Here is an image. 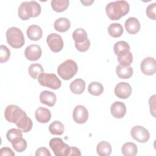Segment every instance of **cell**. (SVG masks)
Instances as JSON below:
<instances>
[{"instance_id": "21", "label": "cell", "mask_w": 156, "mask_h": 156, "mask_svg": "<svg viewBox=\"0 0 156 156\" xmlns=\"http://www.w3.org/2000/svg\"><path fill=\"white\" fill-rule=\"evenodd\" d=\"M54 26L57 31L59 32H65L70 28L71 23L68 18L62 17L55 21Z\"/></svg>"}, {"instance_id": "16", "label": "cell", "mask_w": 156, "mask_h": 156, "mask_svg": "<svg viewBox=\"0 0 156 156\" xmlns=\"http://www.w3.org/2000/svg\"><path fill=\"white\" fill-rule=\"evenodd\" d=\"M125 29L128 33L132 35L136 34L140 31V23L135 17H130L125 21Z\"/></svg>"}, {"instance_id": "35", "label": "cell", "mask_w": 156, "mask_h": 156, "mask_svg": "<svg viewBox=\"0 0 156 156\" xmlns=\"http://www.w3.org/2000/svg\"><path fill=\"white\" fill-rule=\"evenodd\" d=\"M155 9H156V3L154 2L149 4L146 10L147 16L151 20H155Z\"/></svg>"}, {"instance_id": "30", "label": "cell", "mask_w": 156, "mask_h": 156, "mask_svg": "<svg viewBox=\"0 0 156 156\" xmlns=\"http://www.w3.org/2000/svg\"><path fill=\"white\" fill-rule=\"evenodd\" d=\"M88 92L95 96L101 95L104 91L103 85L98 82H93L90 83L88 87Z\"/></svg>"}, {"instance_id": "34", "label": "cell", "mask_w": 156, "mask_h": 156, "mask_svg": "<svg viewBox=\"0 0 156 156\" xmlns=\"http://www.w3.org/2000/svg\"><path fill=\"white\" fill-rule=\"evenodd\" d=\"M12 145L15 151L18 152H22L26 150L27 147V142L23 138H22L18 141L12 143Z\"/></svg>"}, {"instance_id": "33", "label": "cell", "mask_w": 156, "mask_h": 156, "mask_svg": "<svg viewBox=\"0 0 156 156\" xmlns=\"http://www.w3.org/2000/svg\"><path fill=\"white\" fill-rule=\"evenodd\" d=\"M10 56L9 49L5 45L0 46V62L4 63L9 60Z\"/></svg>"}, {"instance_id": "9", "label": "cell", "mask_w": 156, "mask_h": 156, "mask_svg": "<svg viewBox=\"0 0 156 156\" xmlns=\"http://www.w3.org/2000/svg\"><path fill=\"white\" fill-rule=\"evenodd\" d=\"M46 42L50 49L54 52H58L63 48V41L62 37L55 33L49 34L46 38Z\"/></svg>"}, {"instance_id": "20", "label": "cell", "mask_w": 156, "mask_h": 156, "mask_svg": "<svg viewBox=\"0 0 156 156\" xmlns=\"http://www.w3.org/2000/svg\"><path fill=\"white\" fill-rule=\"evenodd\" d=\"M113 51L115 55L119 57L130 52V46L126 41H119L115 44Z\"/></svg>"}, {"instance_id": "6", "label": "cell", "mask_w": 156, "mask_h": 156, "mask_svg": "<svg viewBox=\"0 0 156 156\" xmlns=\"http://www.w3.org/2000/svg\"><path fill=\"white\" fill-rule=\"evenodd\" d=\"M73 38L75 41V46L80 52L87 51L90 46V41L88 38L87 32L82 28L76 29L73 33Z\"/></svg>"}, {"instance_id": "11", "label": "cell", "mask_w": 156, "mask_h": 156, "mask_svg": "<svg viewBox=\"0 0 156 156\" xmlns=\"http://www.w3.org/2000/svg\"><path fill=\"white\" fill-rule=\"evenodd\" d=\"M155 60L154 58L151 57H147L144 58L140 65V68L141 72L147 76H151L155 73Z\"/></svg>"}, {"instance_id": "2", "label": "cell", "mask_w": 156, "mask_h": 156, "mask_svg": "<svg viewBox=\"0 0 156 156\" xmlns=\"http://www.w3.org/2000/svg\"><path fill=\"white\" fill-rule=\"evenodd\" d=\"M129 4L126 1L110 2L105 7V12L111 20H118L129 12Z\"/></svg>"}, {"instance_id": "5", "label": "cell", "mask_w": 156, "mask_h": 156, "mask_svg": "<svg viewBox=\"0 0 156 156\" xmlns=\"http://www.w3.org/2000/svg\"><path fill=\"white\" fill-rule=\"evenodd\" d=\"M77 69V63L74 60L68 59L58 66L57 73L62 79L68 80L76 74Z\"/></svg>"}, {"instance_id": "13", "label": "cell", "mask_w": 156, "mask_h": 156, "mask_svg": "<svg viewBox=\"0 0 156 156\" xmlns=\"http://www.w3.org/2000/svg\"><path fill=\"white\" fill-rule=\"evenodd\" d=\"M132 87L127 82H119L115 88V95L120 99H127L132 93Z\"/></svg>"}, {"instance_id": "23", "label": "cell", "mask_w": 156, "mask_h": 156, "mask_svg": "<svg viewBox=\"0 0 156 156\" xmlns=\"http://www.w3.org/2000/svg\"><path fill=\"white\" fill-rule=\"evenodd\" d=\"M116 73L120 79H129L133 75V69L132 66H122L118 65L116 68Z\"/></svg>"}, {"instance_id": "17", "label": "cell", "mask_w": 156, "mask_h": 156, "mask_svg": "<svg viewBox=\"0 0 156 156\" xmlns=\"http://www.w3.org/2000/svg\"><path fill=\"white\" fill-rule=\"evenodd\" d=\"M56 96L55 94L49 91L44 90L40 94V102L49 107H52L55 105L56 102Z\"/></svg>"}, {"instance_id": "28", "label": "cell", "mask_w": 156, "mask_h": 156, "mask_svg": "<svg viewBox=\"0 0 156 156\" xmlns=\"http://www.w3.org/2000/svg\"><path fill=\"white\" fill-rule=\"evenodd\" d=\"M22 130L17 129H11L9 130L6 134V137L11 143H15L23 138Z\"/></svg>"}, {"instance_id": "1", "label": "cell", "mask_w": 156, "mask_h": 156, "mask_svg": "<svg viewBox=\"0 0 156 156\" xmlns=\"http://www.w3.org/2000/svg\"><path fill=\"white\" fill-rule=\"evenodd\" d=\"M5 118L10 122L15 123L23 132H29L33 126L31 119L20 107L15 105H8L4 112Z\"/></svg>"}, {"instance_id": "7", "label": "cell", "mask_w": 156, "mask_h": 156, "mask_svg": "<svg viewBox=\"0 0 156 156\" xmlns=\"http://www.w3.org/2000/svg\"><path fill=\"white\" fill-rule=\"evenodd\" d=\"M38 83L43 86L53 90L60 88L62 85L61 80L55 74H47L43 73L38 77Z\"/></svg>"}, {"instance_id": "14", "label": "cell", "mask_w": 156, "mask_h": 156, "mask_svg": "<svg viewBox=\"0 0 156 156\" xmlns=\"http://www.w3.org/2000/svg\"><path fill=\"white\" fill-rule=\"evenodd\" d=\"M42 51L38 45L30 44L25 50L24 55L26 58L30 61H36L41 56Z\"/></svg>"}, {"instance_id": "15", "label": "cell", "mask_w": 156, "mask_h": 156, "mask_svg": "<svg viewBox=\"0 0 156 156\" xmlns=\"http://www.w3.org/2000/svg\"><path fill=\"white\" fill-rule=\"evenodd\" d=\"M112 115L115 118H122L126 113V105L120 101H116L112 104L110 107Z\"/></svg>"}, {"instance_id": "25", "label": "cell", "mask_w": 156, "mask_h": 156, "mask_svg": "<svg viewBox=\"0 0 156 156\" xmlns=\"http://www.w3.org/2000/svg\"><path fill=\"white\" fill-rule=\"evenodd\" d=\"M96 152L100 156H108L112 152L111 145L107 141H101L97 145Z\"/></svg>"}, {"instance_id": "26", "label": "cell", "mask_w": 156, "mask_h": 156, "mask_svg": "<svg viewBox=\"0 0 156 156\" xmlns=\"http://www.w3.org/2000/svg\"><path fill=\"white\" fill-rule=\"evenodd\" d=\"M69 4V0H52L51 7L56 12H62L66 10Z\"/></svg>"}, {"instance_id": "24", "label": "cell", "mask_w": 156, "mask_h": 156, "mask_svg": "<svg viewBox=\"0 0 156 156\" xmlns=\"http://www.w3.org/2000/svg\"><path fill=\"white\" fill-rule=\"evenodd\" d=\"M121 152L124 156H134L138 152L137 146L133 143L127 142L122 145Z\"/></svg>"}, {"instance_id": "22", "label": "cell", "mask_w": 156, "mask_h": 156, "mask_svg": "<svg viewBox=\"0 0 156 156\" xmlns=\"http://www.w3.org/2000/svg\"><path fill=\"white\" fill-rule=\"evenodd\" d=\"M85 82L82 79H76L73 80L69 85L72 93L76 94H82L85 88Z\"/></svg>"}, {"instance_id": "29", "label": "cell", "mask_w": 156, "mask_h": 156, "mask_svg": "<svg viewBox=\"0 0 156 156\" xmlns=\"http://www.w3.org/2000/svg\"><path fill=\"white\" fill-rule=\"evenodd\" d=\"M50 133L55 135H61L64 132V126L59 121L52 122L49 126Z\"/></svg>"}, {"instance_id": "4", "label": "cell", "mask_w": 156, "mask_h": 156, "mask_svg": "<svg viewBox=\"0 0 156 156\" xmlns=\"http://www.w3.org/2000/svg\"><path fill=\"white\" fill-rule=\"evenodd\" d=\"M8 44L13 48H21L25 42L24 37L22 31L16 27L9 28L5 33Z\"/></svg>"}, {"instance_id": "19", "label": "cell", "mask_w": 156, "mask_h": 156, "mask_svg": "<svg viewBox=\"0 0 156 156\" xmlns=\"http://www.w3.org/2000/svg\"><path fill=\"white\" fill-rule=\"evenodd\" d=\"M27 35L30 40L38 41L41 38L43 31L39 26L31 25L27 29Z\"/></svg>"}, {"instance_id": "36", "label": "cell", "mask_w": 156, "mask_h": 156, "mask_svg": "<svg viewBox=\"0 0 156 156\" xmlns=\"http://www.w3.org/2000/svg\"><path fill=\"white\" fill-rule=\"evenodd\" d=\"M35 155L36 156H51V154L49 152V151L46 148L44 147H39L35 152Z\"/></svg>"}, {"instance_id": "18", "label": "cell", "mask_w": 156, "mask_h": 156, "mask_svg": "<svg viewBox=\"0 0 156 156\" xmlns=\"http://www.w3.org/2000/svg\"><path fill=\"white\" fill-rule=\"evenodd\" d=\"M35 116L37 121L39 122L47 123L51 118V113L48 108L40 107L36 110Z\"/></svg>"}, {"instance_id": "12", "label": "cell", "mask_w": 156, "mask_h": 156, "mask_svg": "<svg viewBox=\"0 0 156 156\" xmlns=\"http://www.w3.org/2000/svg\"><path fill=\"white\" fill-rule=\"evenodd\" d=\"M74 121L78 124H83L88 119V112L83 105H79L75 107L73 112Z\"/></svg>"}, {"instance_id": "38", "label": "cell", "mask_w": 156, "mask_h": 156, "mask_svg": "<svg viewBox=\"0 0 156 156\" xmlns=\"http://www.w3.org/2000/svg\"><path fill=\"white\" fill-rule=\"evenodd\" d=\"M155 95H153L149 98V106H150V112L153 115L154 117H155Z\"/></svg>"}, {"instance_id": "8", "label": "cell", "mask_w": 156, "mask_h": 156, "mask_svg": "<svg viewBox=\"0 0 156 156\" xmlns=\"http://www.w3.org/2000/svg\"><path fill=\"white\" fill-rule=\"evenodd\" d=\"M49 146L56 156H67L69 155L70 147L64 143L60 138H53L49 141Z\"/></svg>"}, {"instance_id": "3", "label": "cell", "mask_w": 156, "mask_h": 156, "mask_svg": "<svg viewBox=\"0 0 156 156\" xmlns=\"http://www.w3.org/2000/svg\"><path fill=\"white\" fill-rule=\"evenodd\" d=\"M41 11V6L37 1H24L20 4L18 15L22 20H27L31 17L35 18L39 16Z\"/></svg>"}, {"instance_id": "27", "label": "cell", "mask_w": 156, "mask_h": 156, "mask_svg": "<svg viewBox=\"0 0 156 156\" xmlns=\"http://www.w3.org/2000/svg\"><path fill=\"white\" fill-rule=\"evenodd\" d=\"M124 32V29L121 24L119 23H112L108 27V32L110 36L113 38L121 37Z\"/></svg>"}, {"instance_id": "39", "label": "cell", "mask_w": 156, "mask_h": 156, "mask_svg": "<svg viewBox=\"0 0 156 156\" xmlns=\"http://www.w3.org/2000/svg\"><path fill=\"white\" fill-rule=\"evenodd\" d=\"M68 155H81V152L80 150L76 147H70V151Z\"/></svg>"}, {"instance_id": "32", "label": "cell", "mask_w": 156, "mask_h": 156, "mask_svg": "<svg viewBox=\"0 0 156 156\" xmlns=\"http://www.w3.org/2000/svg\"><path fill=\"white\" fill-rule=\"evenodd\" d=\"M118 61L121 66H129L133 61L132 54L130 51L124 55L118 57Z\"/></svg>"}, {"instance_id": "31", "label": "cell", "mask_w": 156, "mask_h": 156, "mask_svg": "<svg viewBox=\"0 0 156 156\" xmlns=\"http://www.w3.org/2000/svg\"><path fill=\"white\" fill-rule=\"evenodd\" d=\"M28 72L30 77L34 79H38L39 76L44 73L43 66L39 63L31 64L29 67Z\"/></svg>"}, {"instance_id": "37", "label": "cell", "mask_w": 156, "mask_h": 156, "mask_svg": "<svg viewBox=\"0 0 156 156\" xmlns=\"http://www.w3.org/2000/svg\"><path fill=\"white\" fill-rule=\"evenodd\" d=\"M15 154L12 151V150L7 147H2L0 149V155L1 156H14Z\"/></svg>"}, {"instance_id": "10", "label": "cell", "mask_w": 156, "mask_h": 156, "mask_svg": "<svg viewBox=\"0 0 156 156\" xmlns=\"http://www.w3.org/2000/svg\"><path fill=\"white\" fill-rule=\"evenodd\" d=\"M130 135L134 140L141 143L147 142L150 138L149 131L141 126L133 127L130 130Z\"/></svg>"}]
</instances>
